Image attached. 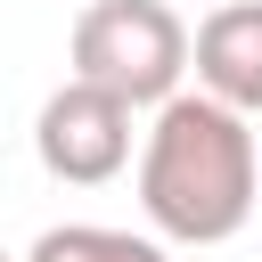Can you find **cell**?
I'll return each instance as SVG.
<instances>
[{
    "label": "cell",
    "instance_id": "cell-1",
    "mask_svg": "<svg viewBox=\"0 0 262 262\" xmlns=\"http://www.w3.org/2000/svg\"><path fill=\"white\" fill-rule=\"evenodd\" d=\"M254 196H262V147L237 106L205 90H180L172 106H156L139 139V213L156 237L229 246L254 221Z\"/></svg>",
    "mask_w": 262,
    "mask_h": 262
},
{
    "label": "cell",
    "instance_id": "cell-2",
    "mask_svg": "<svg viewBox=\"0 0 262 262\" xmlns=\"http://www.w3.org/2000/svg\"><path fill=\"white\" fill-rule=\"evenodd\" d=\"M74 82H98L131 106H172L180 74H196V33L172 0H90L66 33Z\"/></svg>",
    "mask_w": 262,
    "mask_h": 262
},
{
    "label": "cell",
    "instance_id": "cell-3",
    "mask_svg": "<svg viewBox=\"0 0 262 262\" xmlns=\"http://www.w3.org/2000/svg\"><path fill=\"white\" fill-rule=\"evenodd\" d=\"M131 115H139L131 98L66 74V82L41 98V115H33V156H41V172L66 180V188L115 180V172L131 164V139H147V131H131Z\"/></svg>",
    "mask_w": 262,
    "mask_h": 262
},
{
    "label": "cell",
    "instance_id": "cell-4",
    "mask_svg": "<svg viewBox=\"0 0 262 262\" xmlns=\"http://www.w3.org/2000/svg\"><path fill=\"white\" fill-rule=\"evenodd\" d=\"M196 90L237 106L246 123L262 115V0H221L196 25Z\"/></svg>",
    "mask_w": 262,
    "mask_h": 262
},
{
    "label": "cell",
    "instance_id": "cell-5",
    "mask_svg": "<svg viewBox=\"0 0 262 262\" xmlns=\"http://www.w3.org/2000/svg\"><path fill=\"white\" fill-rule=\"evenodd\" d=\"M25 262H172L164 237H139V229H106V221H57L25 246Z\"/></svg>",
    "mask_w": 262,
    "mask_h": 262
}]
</instances>
